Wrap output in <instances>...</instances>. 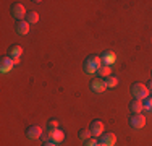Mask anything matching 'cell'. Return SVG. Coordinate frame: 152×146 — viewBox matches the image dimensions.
<instances>
[{"mask_svg": "<svg viewBox=\"0 0 152 146\" xmlns=\"http://www.w3.org/2000/svg\"><path fill=\"white\" fill-rule=\"evenodd\" d=\"M102 65H104L102 58L99 55H91L84 60V72L89 73V75H92V73H97V70H99Z\"/></svg>", "mask_w": 152, "mask_h": 146, "instance_id": "1", "label": "cell"}, {"mask_svg": "<svg viewBox=\"0 0 152 146\" xmlns=\"http://www.w3.org/2000/svg\"><path fill=\"white\" fill-rule=\"evenodd\" d=\"M131 94L134 96V99L144 101L146 97H149V89H147L146 85H142V83H134V85L131 86Z\"/></svg>", "mask_w": 152, "mask_h": 146, "instance_id": "2", "label": "cell"}, {"mask_svg": "<svg viewBox=\"0 0 152 146\" xmlns=\"http://www.w3.org/2000/svg\"><path fill=\"white\" fill-rule=\"evenodd\" d=\"M12 15L16 18L18 21H21V20H24L26 18V8H24V5L23 3H13L12 5Z\"/></svg>", "mask_w": 152, "mask_h": 146, "instance_id": "3", "label": "cell"}, {"mask_svg": "<svg viewBox=\"0 0 152 146\" xmlns=\"http://www.w3.org/2000/svg\"><path fill=\"white\" fill-rule=\"evenodd\" d=\"M129 125H131L133 128H136V130L142 128V127L146 125V117H144L142 114H133L131 117H129Z\"/></svg>", "mask_w": 152, "mask_h": 146, "instance_id": "4", "label": "cell"}, {"mask_svg": "<svg viewBox=\"0 0 152 146\" xmlns=\"http://www.w3.org/2000/svg\"><path fill=\"white\" fill-rule=\"evenodd\" d=\"M65 140V133L63 130L57 128V130H49V135H47V141H53V143H61Z\"/></svg>", "mask_w": 152, "mask_h": 146, "instance_id": "5", "label": "cell"}, {"mask_svg": "<svg viewBox=\"0 0 152 146\" xmlns=\"http://www.w3.org/2000/svg\"><path fill=\"white\" fill-rule=\"evenodd\" d=\"M89 130H91L92 136H102L104 133V123L100 120H92L91 125H89Z\"/></svg>", "mask_w": 152, "mask_h": 146, "instance_id": "6", "label": "cell"}, {"mask_svg": "<svg viewBox=\"0 0 152 146\" xmlns=\"http://www.w3.org/2000/svg\"><path fill=\"white\" fill-rule=\"evenodd\" d=\"M13 65H16L15 60H13L12 57L7 55V57H3L2 60H0V70H2V73H8L13 68Z\"/></svg>", "mask_w": 152, "mask_h": 146, "instance_id": "7", "label": "cell"}, {"mask_svg": "<svg viewBox=\"0 0 152 146\" xmlns=\"http://www.w3.org/2000/svg\"><path fill=\"white\" fill-rule=\"evenodd\" d=\"M91 89L94 91V93H104V91L107 89L105 81H104L102 78H94L91 81Z\"/></svg>", "mask_w": 152, "mask_h": 146, "instance_id": "8", "label": "cell"}, {"mask_svg": "<svg viewBox=\"0 0 152 146\" xmlns=\"http://www.w3.org/2000/svg\"><path fill=\"white\" fill-rule=\"evenodd\" d=\"M26 135H28V138H31V140H37V138L42 136V128L39 125H31L29 128L26 130Z\"/></svg>", "mask_w": 152, "mask_h": 146, "instance_id": "9", "label": "cell"}, {"mask_svg": "<svg viewBox=\"0 0 152 146\" xmlns=\"http://www.w3.org/2000/svg\"><path fill=\"white\" fill-rule=\"evenodd\" d=\"M129 109H131L133 114H142V111H144V101L133 99L131 102H129Z\"/></svg>", "mask_w": 152, "mask_h": 146, "instance_id": "10", "label": "cell"}, {"mask_svg": "<svg viewBox=\"0 0 152 146\" xmlns=\"http://www.w3.org/2000/svg\"><path fill=\"white\" fill-rule=\"evenodd\" d=\"M100 143H104L105 146H115V143H117V136H115V133H102Z\"/></svg>", "mask_w": 152, "mask_h": 146, "instance_id": "11", "label": "cell"}, {"mask_svg": "<svg viewBox=\"0 0 152 146\" xmlns=\"http://www.w3.org/2000/svg\"><path fill=\"white\" fill-rule=\"evenodd\" d=\"M16 32L18 34H21V36H24V34H28L29 32V23H28L26 20H21V21H16Z\"/></svg>", "mask_w": 152, "mask_h": 146, "instance_id": "12", "label": "cell"}, {"mask_svg": "<svg viewBox=\"0 0 152 146\" xmlns=\"http://www.w3.org/2000/svg\"><path fill=\"white\" fill-rule=\"evenodd\" d=\"M21 54H23V49H21L20 46H16V44L8 49V57H12L13 60H18V58L21 57Z\"/></svg>", "mask_w": 152, "mask_h": 146, "instance_id": "13", "label": "cell"}, {"mask_svg": "<svg viewBox=\"0 0 152 146\" xmlns=\"http://www.w3.org/2000/svg\"><path fill=\"white\" fill-rule=\"evenodd\" d=\"M100 58H102V63L104 65H113L115 60H117V57H115L113 52H105L100 55Z\"/></svg>", "mask_w": 152, "mask_h": 146, "instance_id": "14", "label": "cell"}, {"mask_svg": "<svg viewBox=\"0 0 152 146\" xmlns=\"http://www.w3.org/2000/svg\"><path fill=\"white\" fill-rule=\"evenodd\" d=\"M110 72H112L110 65H102V67L97 70V75H99L100 78H107V76H110Z\"/></svg>", "mask_w": 152, "mask_h": 146, "instance_id": "15", "label": "cell"}, {"mask_svg": "<svg viewBox=\"0 0 152 146\" xmlns=\"http://www.w3.org/2000/svg\"><path fill=\"white\" fill-rule=\"evenodd\" d=\"M24 20H26L29 24H36V23L39 21V13H36V12H29V13L26 15V18H24Z\"/></svg>", "mask_w": 152, "mask_h": 146, "instance_id": "16", "label": "cell"}, {"mask_svg": "<svg viewBox=\"0 0 152 146\" xmlns=\"http://www.w3.org/2000/svg\"><path fill=\"white\" fill-rule=\"evenodd\" d=\"M104 81H105V86H107V88H115V86L118 85V78H117V76H112V75L107 76Z\"/></svg>", "mask_w": 152, "mask_h": 146, "instance_id": "17", "label": "cell"}, {"mask_svg": "<svg viewBox=\"0 0 152 146\" xmlns=\"http://www.w3.org/2000/svg\"><path fill=\"white\" fill-rule=\"evenodd\" d=\"M91 136H92V133H91V130H89V128H81V130H79V138H81L83 141L89 140Z\"/></svg>", "mask_w": 152, "mask_h": 146, "instance_id": "18", "label": "cell"}, {"mask_svg": "<svg viewBox=\"0 0 152 146\" xmlns=\"http://www.w3.org/2000/svg\"><path fill=\"white\" fill-rule=\"evenodd\" d=\"M47 128H49V130H57V128H58V122H57L55 119L49 120V123H47Z\"/></svg>", "mask_w": 152, "mask_h": 146, "instance_id": "19", "label": "cell"}, {"mask_svg": "<svg viewBox=\"0 0 152 146\" xmlns=\"http://www.w3.org/2000/svg\"><path fill=\"white\" fill-rule=\"evenodd\" d=\"M144 109H147V111L152 112V96H149V97L144 99Z\"/></svg>", "mask_w": 152, "mask_h": 146, "instance_id": "20", "label": "cell"}, {"mask_svg": "<svg viewBox=\"0 0 152 146\" xmlns=\"http://www.w3.org/2000/svg\"><path fill=\"white\" fill-rule=\"evenodd\" d=\"M84 146H97V140L96 138H89L84 141Z\"/></svg>", "mask_w": 152, "mask_h": 146, "instance_id": "21", "label": "cell"}, {"mask_svg": "<svg viewBox=\"0 0 152 146\" xmlns=\"http://www.w3.org/2000/svg\"><path fill=\"white\" fill-rule=\"evenodd\" d=\"M44 146H57V143H53V141H45Z\"/></svg>", "mask_w": 152, "mask_h": 146, "instance_id": "22", "label": "cell"}, {"mask_svg": "<svg viewBox=\"0 0 152 146\" xmlns=\"http://www.w3.org/2000/svg\"><path fill=\"white\" fill-rule=\"evenodd\" d=\"M97 146H105V145H104V143H97Z\"/></svg>", "mask_w": 152, "mask_h": 146, "instance_id": "23", "label": "cell"}, {"mask_svg": "<svg viewBox=\"0 0 152 146\" xmlns=\"http://www.w3.org/2000/svg\"><path fill=\"white\" fill-rule=\"evenodd\" d=\"M151 89H152V81H151Z\"/></svg>", "mask_w": 152, "mask_h": 146, "instance_id": "24", "label": "cell"}, {"mask_svg": "<svg viewBox=\"0 0 152 146\" xmlns=\"http://www.w3.org/2000/svg\"><path fill=\"white\" fill-rule=\"evenodd\" d=\"M151 75H152V73H151Z\"/></svg>", "mask_w": 152, "mask_h": 146, "instance_id": "25", "label": "cell"}]
</instances>
